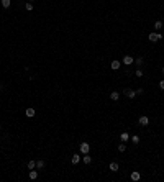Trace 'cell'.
<instances>
[{
	"instance_id": "obj_1",
	"label": "cell",
	"mask_w": 164,
	"mask_h": 182,
	"mask_svg": "<svg viewBox=\"0 0 164 182\" xmlns=\"http://www.w3.org/2000/svg\"><path fill=\"white\" fill-rule=\"evenodd\" d=\"M148 39H149L151 43H156V41H159V39H163V34L161 33H149L148 34Z\"/></svg>"
},
{
	"instance_id": "obj_2",
	"label": "cell",
	"mask_w": 164,
	"mask_h": 182,
	"mask_svg": "<svg viewBox=\"0 0 164 182\" xmlns=\"http://www.w3.org/2000/svg\"><path fill=\"white\" fill-rule=\"evenodd\" d=\"M79 149H81L82 154H87L89 151H90V144H89V143H82L81 146H79Z\"/></svg>"
},
{
	"instance_id": "obj_3",
	"label": "cell",
	"mask_w": 164,
	"mask_h": 182,
	"mask_svg": "<svg viewBox=\"0 0 164 182\" xmlns=\"http://www.w3.org/2000/svg\"><path fill=\"white\" fill-rule=\"evenodd\" d=\"M123 94H125L128 99H135V97H136V92H135V90H131V89H125V90H123Z\"/></svg>"
},
{
	"instance_id": "obj_4",
	"label": "cell",
	"mask_w": 164,
	"mask_h": 182,
	"mask_svg": "<svg viewBox=\"0 0 164 182\" xmlns=\"http://www.w3.org/2000/svg\"><path fill=\"white\" fill-rule=\"evenodd\" d=\"M140 125H141V126H148V125H149V118H148L146 115H143V116H140Z\"/></svg>"
},
{
	"instance_id": "obj_5",
	"label": "cell",
	"mask_w": 164,
	"mask_h": 182,
	"mask_svg": "<svg viewBox=\"0 0 164 182\" xmlns=\"http://www.w3.org/2000/svg\"><path fill=\"white\" fill-rule=\"evenodd\" d=\"M130 179L136 182V181H140V179H141V174H140L138 171H133V172H131V176H130Z\"/></svg>"
},
{
	"instance_id": "obj_6",
	"label": "cell",
	"mask_w": 164,
	"mask_h": 182,
	"mask_svg": "<svg viewBox=\"0 0 164 182\" xmlns=\"http://www.w3.org/2000/svg\"><path fill=\"white\" fill-rule=\"evenodd\" d=\"M110 67H112L113 71H118V69L121 67V62H120V61H117V59H115V61H112V66H110Z\"/></svg>"
},
{
	"instance_id": "obj_7",
	"label": "cell",
	"mask_w": 164,
	"mask_h": 182,
	"mask_svg": "<svg viewBox=\"0 0 164 182\" xmlns=\"http://www.w3.org/2000/svg\"><path fill=\"white\" fill-rule=\"evenodd\" d=\"M133 62H135V59H133L131 56H125V57H123V64H126V66H130Z\"/></svg>"
},
{
	"instance_id": "obj_8",
	"label": "cell",
	"mask_w": 164,
	"mask_h": 182,
	"mask_svg": "<svg viewBox=\"0 0 164 182\" xmlns=\"http://www.w3.org/2000/svg\"><path fill=\"white\" fill-rule=\"evenodd\" d=\"M35 113H36V112H35V108H31V107H30V108H26V112H25V115H26L28 118H33V116H35Z\"/></svg>"
},
{
	"instance_id": "obj_9",
	"label": "cell",
	"mask_w": 164,
	"mask_h": 182,
	"mask_svg": "<svg viewBox=\"0 0 164 182\" xmlns=\"http://www.w3.org/2000/svg\"><path fill=\"white\" fill-rule=\"evenodd\" d=\"M30 179H31V181H36V179H38V171L30 169Z\"/></svg>"
},
{
	"instance_id": "obj_10",
	"label": "cell",
	"mask_w": 164,
	"mask_h": 182,
	"mask_svg": "<svg viewBox=\"0 0 164 182\" xmlns=\"http://www.w3.org/2000/svg\"><path fill=\"white\" fill-rule=\"evenodd\" d=\"M71 161H72V164H79L81 162V154H72Z\"/></svg>"
},
{
	"instance_id": "obj_11",
	"label": "cell",
	"mask_w": 164,
	"mask_h": 182,
	"mask_svg": "<svg viewBox=\"0 0 164 182\" xmlns=\"http://www.w3.org/2000/svg\"><path fill=\"white\" fill-rule=\"evenodd\" d=\"M82 161H84V164H90V162H92V158H90V156H89V153H87V154H84Z\"/></svg>"
},
{
	"instance_id": "obj_12",
	"label": "cell",
	"mask_w": 164,
	"mask_h": 182,
	"mask_svg": "<svg viewBox=\"0 0 164 182\" xmlns=\"http://www.w3.org/2000/svg\"><path fill=\"white\" fill-rule=\"evenodd\" d=\"M128 139H130V135H128L126 131H123V133H121V141H123V143H126Z\"/></svg>"
},
{
	"instance_id": "obj_13",
	"label": "cell",
	"mask_w": 164,
	"mask_h": 182,
	"mask_svg": "<svg viewBox=\"0 0 164 182\" xmlns=\"http://www.w3.org/2000/svg\"><path fill=\"white\" fill-rule=\"evenodd\" d=\"M110 171L117 172V171H118V164H117V162H112V164H110Z\"/></svg>"
},
{
	"instance_id": "obj_14",
	"label": "cell",
	"mask_w": 164,
	"mask_h": 182,
	"mask_svg": "<svg viewBox=\"0 0 164 182\" xmlns=\"http://www.w3.org/2000/svg\"><path fill=\"white\" fill-rule=\"evenodd\" d=\"M110 99H112V100H118V99H120V94H118V92H112V94H110Z\"/></svg>"
},
{
	"instance_id": "obj_15",
	"label": "cell",
	"mask_w": 164,
	"mask_h": 182,
	"mask_svg": "<svg viewBox=\"0 0 164 182\" xmlns=\"http://www.w3.org/2000/svg\"><path fill=\"white\" fill-rule=\"evenodd\" d=\"M10 3H12V0H2V7H3V8H8Z\"/></svg>"
},
{
	"instance_id": "obj_16",
	"label": "cell",
	"mask_w": 164,
	"mask_h": 182,
	"mask_svg": "<svg viewBox=\"0 0 164 182\" xmlns=\"http://www.w3.org/2000/svg\"><path fill=\"white\" fill-rule=\"evenodd\" d=\"M131 141H133V144H138L140 143V136H138V135H133V136H131Z\"/></svg>"
},
{
	"instance_id": "obj_17",
	"label": "cell",
	"mask_w": 164,
	"mask_h": 182,
	"mask_svg": "<svg viewBox=\"0 0 164 182\" xmlns=\"http://www.w3.org/2000/svg\"><path fill=\"white\" fill-rule=\"evenodd\" d=\"M36 167H38V169H43V167H44V161H36Z\"/></svg>"
},
{
	"instance_id": "obj_18",
	"label": "cell",
	"mask_w": 164,
	"mask_h": 182,
	"mask_svg": "<svg viewBox=\"0 0 164 182\" xmlns=\"http://www.w3.org/2000/svg\"><path fill=\"white\" fill-rule=\"evenodd\" d=\"M154 28H156V30H161V28H163V22H159V20H158V22L154 23Z\"/></svg>"
},
{
	"instance_id": "obj_19",
	"label": "cell",
	"mask_w": 164,
	"mask_h": 182,
	"mask_svg": "<svg viewBox=\"0 0 164 182\" xmlns=\"http://www.w3.org/2000/svg\"><path fill=\"white\" fill-rule=\"evenodd\" d=\"M35 167H36V162H35V161H30V162H28V169H35Z\"/></svg>"
},
{
	"instance_id": "obj_20",
	"label": "cell",
	"mask_w": 164,
	"mask_h": 182,
	"mask_svg": "<svg viewBox=\"0 0 164 182\" xmlns=\"http://www.w3.org/2000/svg\"><path fill=\"white\" fill-rule=\"evenodd\" d=\"M125 149H126V146L123 144V141H121V144H118V151H120V153H123Z\"/></svg>"
},
{
	"instance_id": "obj_21",
	"label": "cell",
	"mask_w": 164,
	"mask_h": 182,
	"mask_svg": "<svg viewBox=\"0 0 164 182\" xmlns=\"http://www.w3.org/2000/svg\"><path fill=\"white\" fill-rule=\"evenodd\" d=\"M25 8H26L28 11H31V10H33V3H31V2H28L26 5H25Z\"/></svg>"
},
{
	"instance_id": "obj_22",
	"label": "cell",
	"mask_w": 164,
	"mask_h": 182,
	"mask_svg": "<svg viewBox=\"0 0 164 182\" xmlns=\"http://www.w3.org/2000/svg\"><path fill=\"white\" fill-rule=\"evenodd\" d=\"M135 74H136V77H141V76H143V71H141V69H136V72H135Z\"/></svg>"
},
{
	"instance_id": "obj_23",
	"label": "cell",
	"mask_w": 164,
	"mask_h": 182,
	"mask_svg": "<svg viewBox=\"0 0 164 182\" xmlns=\"http://www.w3.org/2000/svg\"><path fill=\"white\" fill-rule=\"evenodd\" d=\"M136 64H138V66H141V64H143V57H138V59H136Z\"/></svg>"
},
{
	"instance_id": "obj_24",
	"label": "cell",
	"mask_w": 164,
	"mask_h": 182,
	"mask_svg": "<svg viewBox=\"0 0 164 182\" xmlns=\"http://www.w3.org/2000/svg\"><path fill=\"white\" fill-rule=\"evenodd\" d=\"M143 92H144V90H143V89H138V90H136V95H141Z\"/></svg>"
},
{
	"instance_id": "obj_25",
	"label": "cell",
	"mask_w": 164,
	"mask_h": 182,
	"mask_svg": "<svg viewBox=\"0 0 164 182\" xmlns=\"http://www.w3.org/2000/svg\"><path fill=\"white\" fill-rule=\"evenodd\" d=\"M159 87H161V89H163V90H164V79H163V80H161V82H159Z\"/></svg>"
},
{
	"instance_id": "obj_26",
	"label": "cell",
	"mask_w": 164,
	"mask_h": 182,
	"mask_svg": "<svg viewBox=\"0 0 164 182\" xmlns=\"http://www.w3.org/2000/svg\"><path fill=\"white\" fill-rule=\"evenodd\" d=\"M163 74H164V67H163Z\"/></svg>"
},
{
	"instance_id": "obj_27",
	"label": "cell",
	"mask_w": 164,
	"mask_h": 182,
	"mask_svg": "<svg viewBox=\"0 0 164 182\" xmlns=\"http://www.w3.org/2000/svg\"><path fill=\"white\" fill-rule=\"evenodd\" d=\"M30 2H33V0H30Z\"/></svg>"
},
{
	"instance_id": "obj_28",
	"label": "cell",
	"mask_w": 164,
	"mask_h": 182,
	"mask_svg": "<svg viewBox=\"0 0 164 182\" xmlns=\"http://www.w3.org/2000/svg\"><path fill=\"white\" fill-rule=\"evenodd\" d=\"M0 133H2V130H0Z\"/></svg>"
}]
</instances>
